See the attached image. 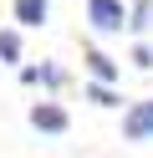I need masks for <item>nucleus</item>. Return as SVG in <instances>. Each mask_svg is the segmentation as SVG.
<instances>
[{"mask_svg": "<svg viewBox=\"0 0 153 158\" xmlns=\"http://www.w3.org/2000/svg\"><path fill=\"white\" fill-rule=\"evenodd\" d=\"M87 26L97 36H122L128 31V5L122 0H87Z\"/></svg>", "mask_w": 153, "mask_h": 158, "instance_id": "obj_1", "label": "nucleus"}, {"mask_svg": "<svg viewBox=\"0 0 153 158\" xmlns=\"http://www.w3.org/2000/svg\"><path fill=\"white\" fill-rule=\"evenodd\" d=\"M31 127L46 133V138H61V133L71 127V117H66L61 102H31Z\"/></svg>", "mask_w": 153, "mask_h": 158, "instance_id": "obj_2", "label": "nucleus"}, {"mask_svg": "<svg viewBox=\"0 0 153 158\" xmlns=\"http://www.w3.org/2000/svg\"><path fill=\"white\" fill-rule=\"evenodd\" d=\"M122 138H128V143H148L153 138V97L148 102H133L128 112H122Z\"/></svg>", "mask_w": 153, "mask_h": 158, "instance_id": "obj_3", "label": "nucleus"}, {"mask_svg": "<svg viewBox=\"0 0 153 158\" xmlns=\"http://www.w3.org/2000/svg\"><path fill=\"white\" fill-rule=\"evenodd\" d=\"M10 15H15V26L36 31V26H46V15H51V0H15V5H10Z\"/></svg>", "mask_w": 153, "mask_h": 158, "instance_id": "obj_4", "label": "nucleus"}, {"mask_svg": "<svg viewBox=\"0 0 153 158\" xmlns=\"http://www.w3.org/2000/svg\"><path fill=\"white\" fill-rule=\"evenodd\" d=\"M82 61H87V72H92V82H117V77H122V66L112 61L107 51H97V46H92V51L82 56Z\"/></svg>", "mask_w": 153, "mask_h": 158, "instance_id": "obj_5", "label": "nucleus"}, {"mask_svg": "<svg viewBox=\"0 0 153 158\" xmlns=\"http://www.w3.org/2000/svg\"><path fill=\"white\" fill-rule=\"evenodd\" d=\"M128 31H153V0H133L128 5Z\"/></svg>", "mask_w": 153, "mask_h": 158, "instance_id": "obj_6", "label": "nucleus"}, {"mask_svg": "<svg viewBox=\"0 0 153 158\" xmlns=\"http://www.w3.org/2000/svg\"><path fill=\"white\" fill-rule=\"evenodd\" d=\"M15 61H20V31L5 26L0 31V66H15Z\"/></svg>", "mask_w": 153, "mask_h": 158, "instance_id": "obj_7", "label": "nucleus"}, {"mask_svg": "<svg viewBox=\"0 0 153 158\" xmlns=\"http://www.w3.org/2000/svg\"><path fill=\"white\" fill-rule=\"evenodd\" d=\"M87 102H97V107H122V97L112 92V82H87Z\"/></svg>", "mask_w": 153, "mask_h": 158, "instance_id": "obj_8", "label": "nucleus"}, {"mask_svg": "<svg viewBox=\"0 0 153 158\" xmlns=\"http://www.w3.org/2000/svg\"><path fill=\"white\" fill-rule=\"evenodd\" d=\"M61 82H66V72H61L56 61H41L36 66V87H61Z\"/></svg>", "mask_w": 153, "mask_h": 158, "instance_id": "obj_9", "label": "nucleus"}, {"mask_svg": "<svg viewBox=\"0 0 153 158\" xmlns=\"http://www.w3.org/2000/svg\"><path fill=\"white\" fill-rule=\"evenodd\" d=\"M128 61L138 66V72H148V66H153V41H138V46H133V56H128Z\"/></svg>", "mask_w": 153, "mask_h": 158, "instance_id": "obj_10", "label": "nucleus"}, {"mask_svg": "<svg viewBox=\"0 0 153 158\" xmlns=\"http://www.w3.org/2000/svg\"><path fill=\"white\" fill-rule=\"evenodd\" d=\"M148 41H153V31H148Z\"/></svg>", "mask_w": 153, "mask_h": 158, "instance_id": "obj_11", "label": "nucleus"}]
</instances>
